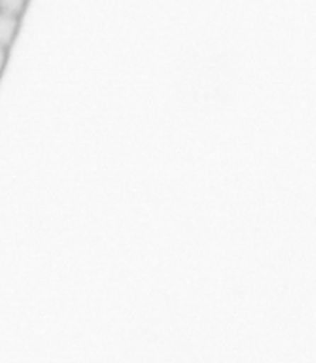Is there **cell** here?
<instances>
[{
  "label": "cell",
  "mask_w": 316,
  "mask_h": 363,
  "mask_svg": "<svg viewBox=\"0 0 316 363\" xmlns=\"http://www.w3.org/2000/svg\"><path fill=\"white\" fill-rule=\"evenodd\" d=\"M18 30V17L0 11V47L9 48Z\"/></svg>",
  "instance_id": "obj_1"
},
{
  "label": "cell",
  "mask_w": 316,
  "mask_h": 363,
  "mask_svg": "<svg viewBox=\"0 0 316 363\" xmlns=\"http://www.w3.org/2000/svg\"><path fill=\"white\" fill-rule=\"evenodd\" d=\"M28 0H0V11L20 17L26 10Z\"/></svg>",
  "instance_id": "obj_2"
},
{
  "label": "cell",
  "mask_w": 316,
  "mask_h": 363,
  "mask_svg": "<svg viewBox=\"0 0 316 363\" xmlns=\"http://www.w3.org/2000/svg\"><path fill=\"white\" fill-rule=\"evenodd\" d=\"M6 61H7V48L0 47V75H1L3 69H4Z\"/></svg>",
  "instance_id": "obj_3"
}]
</instances>
